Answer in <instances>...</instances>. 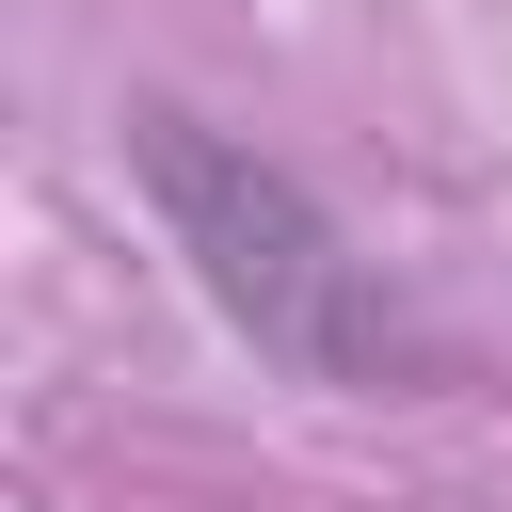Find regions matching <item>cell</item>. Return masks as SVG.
<instances>
[{
  "instance_id": "obj_1",
  "label": "cell",
  "mask_w": 512,
  "mask_h": 512,
  "mask_svg": "<svg viewBox=\"0 0 512 512\" xmlns=\"http://www.w3.org/2000/svg\"><path fill=\"white\" fill-rule=\"evenodd\" d=\"M128 160H144V192H160L192 288H208L288 384H432V368H448L432 320L320 224V192H304L288 160L224 144V128H192V112H128Z\"/></svg>"
}]
</instances>
